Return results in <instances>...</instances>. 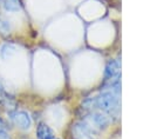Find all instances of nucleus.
<instances>
[{"mask_svg":"<svg viewBox=\"0 0 150 139\" xmlns=\"http://www.w3.org/2000/svg\"><path fill=\"white\" fill-rule=\"evenodd\" d=\"M96 107L100 108L105 114H109V115L116 114L120 110L118 94H116L109 88L102 91L100 95L96 98Z\"/></svg>","mask_w":150,"mask_h":139,"instance_id":"f257e3e1","label":"nucleus"},{"mask_svg":"<svg viewBox=\"0 0 150 139\" xmlns=\"http://www.w3.org/2000/svg\"><path fill=\"white\" fill-rule=\"evenodd\" d=\"M82 121L86 124V126L90 130L91 133H97L98 131L107 128L110 124V119L103 112H91Z\"/></svg>","mask_w":150,"mask_h":139,"instance_id":"f03ea898","label":"nucleus"},{"mask_svg":"<svg viewBox=\"0 0 150 139\" xmlns=\"http://www.w3.org/2000/svg\"><path fill=\"white\" fill-rule=\"evenodd\" d=\"M9 118H11L12 123L21 130H28L32 125V120H30L29 114L27 112H23V111L12 112V113H9Z\"/></svg>","mask_w":150,"mask_h":139,"instance_id":"7ed1b4c3","label":"nucleus"},{"mask_svg":"<svg viewBox=\"0 0 150 139\" xmlns=\"http://www.w3.org/2000/svg\"><path fill=\"white\" fill-rule=\"evenodd\" d=\"M91 135H93V133L86 126V124L83 121L76 123L73 126V137L75 139H93Z\"/></svg>","mask_w":150,"mask_h":139,"instance_id":"20e7f679","label":"nucleus"},{"mask_svg":"<svg viewBox=\"0 0 150 139\" xmlns=\"http://www.w3.org/2000/svg\"><path fill=\"white\" fill-rule=\"evenodd\" d=\"M105 78L108 79H115L120 74V64L117 60H109L105 65Z\"/></svg>","mask_w":150,"mask_h":139,"instance_id":"39448f33","label":"nucleus"},{"mask_svg":"<svg viewBox=\"0 0 150 139\" xmlns=\"http://www.w3.org/2000/svg\"><path fill=\"white\" fill-rule=\"evenodd\" d=\"M36 134L39 139H53L54 138V131L43 123L39 124L36 128Z\"/></svg>","mask_w":150,"mask_h":139,"instance_id":"423d86ee","label":"nucleus"},{"mask_svg":"<svg viewBox=\"0 0 150 139\" xmlns=\"http://www.w3.org/2000/svg\"><path fill=\"white\" fill-rule=\"evenodd\" d=\"M2 6L7 12H18L20 9V4L18 0H1Z\"/></svg>","mask_w":150,"mask_h":139,"instance_id":"0eeeda50","label":"nucleus"},{"mask_svg":"<svg viewBox=\"0 0 150 139\" xmlns=\"http://www.w3.org/2000/svg\"><path fill=\"white\" fill-rule=\"evenodd\" d=\"M0 32L1 33H8L9 32V25L4 18H0Z\"/></svg>","mask_w":150,"mask_h":139,"instance_id":"6e6552de","label":"nucleus"},{"mask_svg":"<svg viewBox=\"0 0 150 139\" xmlns=\"http://www.w3.org/2000/svg\"><path fill=\"white\" fill-rule=\"evenodd\" d=\"M0 139H11L6 130H4V131H0Z\"/></svg>","mask_w":150,"mask_h":139,"instance_id":"1a4fd4ad","label":"nucleus"},{"mask_svg":"<svg viewBox=\"0 0 150 139\" xmlns=\"http://www.w3.org/2000/svg\"><path fill=\"white\" fill-rule=\"evenodd\" d=\"M4 130H6V127H5V123H4L2 119L0 118V131H4Z\"/></svg>","mask_w":150,"mask_h":139,"instance_id":"9d476101","label":"nucleus"},{"mask_svg":"<svg viewBox=\"0 0 150 139\" xmlns=\"http://www.w3.org/2000/svg\"><path fill=\"white\" fill-rule=\"evenodd\" d=\"M0 97H1V91H0Z\"/></svg>","mask_w":150,"mask_h":139,"instance_id":"9b49d317","label":"nucleus"},{"mask_svg":"<svg viewBox=\"0 0 150 139\" xmlns=\"http://www.w3.org/2000/svg\"><path fill=\"white\" fill-rule=\"evenodd\" d=\"M53 139H56V138H53Z\"/></svg>","mask_w":150,"mask_h":139,"instance_id":"f8f14e48","label":"nucleus"}]
</instances>
